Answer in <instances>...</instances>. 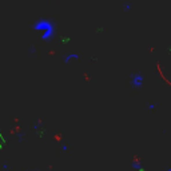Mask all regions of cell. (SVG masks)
<instances>
[{
    "mask_svg": "<svg viewBox=\"0 0 171 171\" xmlns=\"http://www.w3.org/2000/svg\"><path fill=\"white\" fill-rule=\"evenodd\" d=\"M35 30L36 31L43 32L42 34V39L43 40H48L54 34V24L49 20H45V19H42L39 20L35 24Z\"/></svg>",
    "mask_w": 171,
    "mask_h": 171,
    "instance_id": "1",
    "label": "cell"
},
{
    "mask_svg": "<svg viewBox=\"0 0 171 171\" xmlns=\"http://www.w3.org/2000/svg\"><path fill=\"white\" fill-rule=\"evenodd\" d=\"M130 83H131V86H133V87H136V88L140 87V86L143 84V76H142V75H139V73H134Z\"/></svg>",
    "mask_w": 171,
    "mask_h": 171,
    "instance_id": "2",
    "label": "cell"
},
{
    "mask_svg": "<svg viewBox=\"0 0 171 171\" xmlns=\"http://www.w3.org/2000/svg\"><path fill=\"white\" fill-rule=\"evenodd\" d=\"M78 56H79L78 54H70V55H67V56H66V62H70V60L76 59Z\"/></svg>",
    "mask_w": 171,
    "mask_h": 171,
    "instance_id": "3",
    "label": "cell"
},
{
    "mask_svg": "<svg viewBox=\"0 0 171 171\" xmlns=\"http://www.w3.org/2000/svg\"><path fill=\"white\" fill-rule=\"evenodd\" d=\"M166 171H171V167H170V168H167V170H166Z\"/></svg>",
    "mask_w": 171,
    "mask_h": 171,
    "instance_id": "4",
    "label": "cell"
}]
</instances>
